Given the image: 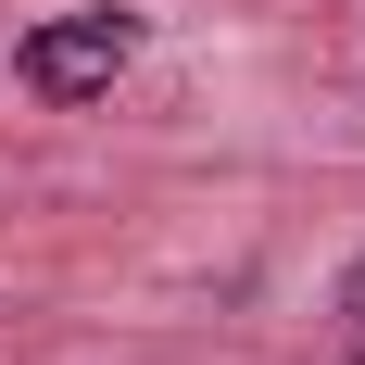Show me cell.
<instances>
[{
  "label": "cell",
  "mask_w": 365,
  "mask_h": 365,
  "mask_svg": "<svg viewBox=\"0 0 365 365\" xmlns=\"http://www.w3.org/2000/svg\"><path fill=\"white\" fill-rule=\"evenodd\" d=\"M139 51H151V13H126V0H76V13H51V26L13 38V76H26L38 101H101Z\"/></svg>",
  "instance_id": "6da1fadb"
},
{
  "label": "cell",
  "mask_w": 365,
  "mask_h": 365,
  "mask_svg": "<svg viewBox=\"0 0 365 365\" xmlns=\"http://www.w3.org/2000/svg\"><path fill=\"white\" fill-rule=\"evenodd\" d=\"M340 328H353V340H365V252H353V264H340Z\"/></svg>",
  "instance_id": "7a4b0ae2"
},
{
  "label": "cell",
  "mask_w": 365,
  "mask_h": 365,
  "mask_svg": "<svg viewBox=\"0 0 365 365\" xmlns=\"http://www.w3.org/2000/svg\"><path fill=\"white\" fill-rule=\"evenodd\" d=\"M353 365H365V340H353Z\"/></svg>",
  "instance_id": "3957f363"
}]
</instances>
